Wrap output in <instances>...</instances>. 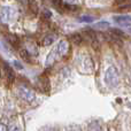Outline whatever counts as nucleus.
I'll use <instances>...</instances> for the list:
<instances>
[{"mask_svg":"<svg viewBox=\"0 0 131 131\" xmlns=\"http://www.w3.org/2000/svg\"><path fill=\"white\" fill-rule=\"evenodd\" d=\"M66 1H67V2H68V4H71V2H72V1H74V0H66Z\"/></svg>","mask_w":131,"mask_h":131,"instance_id":"obj_25","label":"nucleus"},{"mask_svg":"<svg viewBox=\"0 0 131 131\" xmlns=\"http://www.w3.org/2000/svg\"><path fill=\"white\" fill-rule=\"evenodd\" d=\"M109 27V23L106 22V21H101L97 24V28H101V29H106V28Z\"/></svg>","mask_w":131,"mask_h":131,"instance_id":"obj_16","label":"nucleus"},{"mask_svg":"<svg viewBox=\"0 0 131 131\" xmlns=\"http://www.w3.org/2000/svg\"><path fill=\"white\" fill-rule=\"evenodd\" d=\"M0 48H1V46H0Z\"/></svg>","mask_w":131,"mask_h":131,"instance_id":"obj_27","label":"nucleus"},{"mask_svg":"<svg viewBox=\"0 0 131 131\" xmlns=\"http://www.w3.org/2000/svg\"><path fill=\"white\" fill-rule=\"evenodd\" d=\"M2 72H4V77H5V79H6L7 84L12 85L14 82V78H15V75H14V70L12 69L8 63L2 64Z\"/></svg>","mask_w":131,"mask_h":131,"instance_id":"obj_4","label":"nucleus"},{"mask_svg":"<svg viewBox=\"0 0 131 131\" xmlns=\"http://www.w3.org/2000/svg\"><path fill=\"white\" fill-rule=\"evenodd\" d=\"M28 5H29V9L31 10V13L34 15H37L39 12V8H38V5H37L36 0H28Z\"/></svg>","mask_w":131,"mask_h":131,"instance_id":"obj_10","label":"nucleus"},{"mask_svg":"<svg viewBox=\"0 0 131 131\" xmlns=\"http://www.w3.org/2000/svg\"><path fill=\"white\" fill-rule=\"evenodd\" d=\"M64 8L69 12H76L78 10V6L76 5H72V4H64Z\"/></svg>","mask_w":131,"mask_h":131,"instance_id":"obj_14","label":"nucleus"},{"mask_svg":"<svg viewBox=\"0 0 131 131\" xmlns=\"http://www.w3.org/2000/svg\"><path fill=\"white\" fill-rule=\"evenodd\" d=\"M113 20L117 24L122 25V27H125V28L131 27V16L130 15H117V16H114Z\"/></svg>","mask_w":131,"mask_h":131,"instance_id":"obj_6","label":"nucleus"},{"mask_svg":"<svg viewBox=\"0 0 131 131\" xmlns=\"http://www.w3.org/2000/svg\"><path fill=\"white\" fill-rule=\"evenodd\" d=\"M0 131H7V127L2 123H0Z\"/></svg>","mask_w":131,"mask_h":131,"instance_id":"obj_20","label":"nucleus"},{"mask_svg":"<svg viewBox=\"0 0 131 131\" xmlns=\"http://www.w3.org/2000/svg\"><path fill=\"white\" fill-rule=\"evenodd\" d=\"M79 21L84 23H91L94 21V17H92V16H82V17H79Z\"/></svg>","mask_w":131,"mask_h":131,"instance_id":"obj_15","label":"nucleus"},{"mask_svg":"<svg viewBox=\"0 0 131 131\" xmlns=\"http://www.w3.org/2000/svg\"><path fill=\"white\" fill-rule=\"evenodd\" d=\"M84 34H85L86 37L89 38V40H90L92 47L94 48V50H99L100 44H99V40H98L97 32L93 31V30L90 29V28H86V29H84Z\"/></svg>","mask_w":131,"mask_h":131,"instance_id":"obj_3","label":"nucleus"},{"mask_svg":"<svg viewBox=\"0 0 131 131\" xmlns=\"http://www.w3.org/2000/svg\"><path fill=\"white\" fill-rule=\"evenodd\" d=\"M17 93L18 95H20V98L22 100H24V101L27 102H32L35 99H36V94H35L34 91H31L29 88H27V86H18L17 89Z\"/></svg>","mask_w":131,"mask_h":131,"instance_id":"obj_2","label":"nucleus"},{"mask_svg":"<svg viewBox=\"0 0 131 131\" xmlns=\"http://www.w3.org/2000/svg\"><path fill=\"white\" fill-rule=\"evenodd\" d=\"M10 15H12V9L9 7L7 6L1 7V9H0V22L1 23L8 22V20L10 18Z\"/></svg>","mask_w":131,"mask_h":131,"instance_id":"obj_7","label":"nucleus"},{"mask_svg":"<svg viewBox=\"0 0 131 131\" xmlns=\"http://www.w3.org/2000/svg\"><path fill=\"white\" fill-rule=\"evenodd\" d=\"M54 40H55V36H54V35H47V36L43 39L41 44H43L44 46H50L51 44L54 43Z\"/></svg>","mask_w":131,"mask_h":131,"instance_id":"obj_12","label":"nucleus"},{"mask_svg":"<svg viewBox=\"0 0 131 131\" xmlns=\"http://www.w3.org/2000/svg\"><path fill=\"white\" fill-rule=\"evenodd\" d=\"M7 131H21V129L18 128V125H16V124H12L10 127L8 128V130Z\"/></svg>","mask_w":131,"mask_h":131,"instance_id":"obj_18","label":"nucleus"},{"mask_svg":"<svg viewBox=\"0 0 131 131\" xmlns=\"http://www.w3.org/2000/svg\"><path fill=\"white\" fill-rule=\"evenodd\" d=\"M17 1H18V2H22V4H24V2H27L28 0H17Z\"/></svg>","mask_w":131,"mask_h":131,"instance_id":"obj_24","label":"nucleus"},{"mask_svg":"<svg viewBox=\"0 0 131 131\" xmlns=\"http://www.w3.org/2000/svg\"><path fill=\"white\" fill-rule=\"evenodd\" d=\"M14 64H15V67L17 68V69H22V66L20 64V62H17V61H14Z\"/></svg>","mask_w":131,"mask_h":131,"instance_id":"obj_21","label":"nucleus"},{"mask_svg":"<svg viewBox=\"0 0 131 131\" xmlns=\"http://www.w3.org/2000/svg\"><path fill=\"white\" fill-rule=\"evenodd\" d=\"M43 131H58L55 128H45V129H43Z\"/></svg>","mask_w":131,"mask_h":131,"instance_id":"obj_22","label":"nucleus"},{"mask_svg":"<svg viewBox=\"0 0 131 131\" xmlns=\"http://www.w3.org/2000/svg\"><path fill=\"white\" fill-rule=\"evenodd\" d=\"M105 83L111 88H115L120 83V75L114 66L107 68L106 72H105Z\"/></svg>","mask_w":131,"mask_h":131,"instance_id":"obj_1","label":"nucleus"},{"mask_svg":"<svg viewBox=\"0 0 131 131\" xmlns=\"http://www.w3.org/2000/svg\"><path fill=\"white\" fill-rule=\"evenodd\" d=\"M41 15H43V17L44 18H46V20H48V18H51L52 17V13H51L48 9H45V10L41 13Z\"/></svg>","mask_w":131,"mask_h":131,"instance_id":"obj_17","label":"nucleus"},{"mask_svg":"<svg viewBox=\"0 0 131 131\" xmlns=\"http://www.w3.org/2000/svg\"><path fill=\"white\" fill-rule=\"evenodd\" d=\"M70 131H81V130H79L78 128H75L74 127V128H71V129H70Z\"/></svg>","mask_w":131,"mask_h":131,"instance_id":"obj_23","label":"nucleus"},{"mask_svg":"<svg viewBox=\"0 0 131 131\" xmlns=\"http://www.w3.org/2000/svg\"><path fill=\"white\" fill-rule=\"evenodd\" d=\"M37 86L38 89L44 93H48L51 90V84H50V81H48L47 77L45 76H40L37 81Z\"/></svg>","mask_w":131,"mask_h":131,"instance_id":"obj_5","label":"nucleus"},{"mask_svg":"<svg viewBox=\"0 0 131 131\" xmlns=\"http://www.w3.org/2000/svg\"><path fill=\"white\" fill-rule=\"evenodd\" d=\"M52 2H53V5H54V6H61L62 0H52Z\"/></svg>","mask_w":131,"mask_h":131,"instance_id":"obj_19","label":"nucleus"},{"mask_svg":"<svg viewBox=\"0 0 131 131\" xmlns=\"http://www.w3.org/2000/svg\"><path fill=\"white\" fill-rule=\"evenodd\" d=\"M20 55H21V58H22L23 60H24L25 62H31V59H30V54H29V52H28L27 50H21V52H20Z\"/></svg>","mask_w":131,"mask_h":131,"instance_id":"obj_13","label":"nucleus"},{"mask_svg":"<svg viewBox=\"0 0 131 131\" xmlns=\"http://www.w3.org/2000/svg\"><path fill=\"white\" fill-rule=\"evenodd\" d=\"M69 40L71 41L72 44H75V45H81V44L83 43V37L79 34H72V35H70Z\"/></svg>","mask_w":131,"mask_h":131,"instance_id":"obj_9","label":"nucleus"},{"mask_svg":"<svg viewBox=\"0 0 131 131\" xmlns=\"http://www.w3.org/2000/svg\"><path fill=\"white\" fill-rule=\"evenodd\" d=\"M130 82H131V72H130Z\"/></svg>","mask_w":131,"mask_h":131,"instance_id":"obj_26","label":"nucleus"},{"mask_svg":"<svg viewBox=\"0 0 131 131\" xmlns=\"http://www.w3.org/2000/svg\"><path fill=\"white\" fill-rule=\"evenodd\" d=\"M88 131H101V125H100V123L97 122V121H92V122L89 124Z\"/></svg>","mask_w":131,"mask_h":131,"instance_id":"obj_11","label":"nucleus"},{"mask_svg":"<svg viewBox=\"0 0 131 131\" xmlns=\"http://www.w3.org/2000/svg\"><path fill=\"white\" fill-rule=\"evenodd\" d=\"M6 39L8 40V43L13 46L14 48H18L20 47V39L16 35H13V34H7L6 35Z\"/></svg>","mask_w":131,"mask_h":131,"instance_id":"obj_8","label":"nucleus"}]
</instances>
